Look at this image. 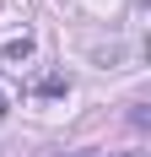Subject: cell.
Returning <instances> with one entry per match:
<instances>
[{"label": "cell", "mask_w": 151, "mask_h": 157, "mask_svg": "<svg viewBox=\"0 0 151 157\" xmlns=\"http://www.w3.org/2000/svg\"><path fill=\"white\" fill-rule=\"evenodd\" d=\"M32 60V38L22 33V38H11V44L0 49V65H11V71H22V65Z\"/></svg>", "instance_id": "obj_1"}, {"label": "cell", "mask_w": 151, "mask_h": 157, "mask_svg": "<svg viewBox=\"0 0 151 157\" xmlns=\"http://www.w3.org/2000/svg\"><path fill=\"white\" fill-rule=\"evenodd\" d=\"M32 92H38V98H65V92H70V76H65V71H49V76H38Z\"/></svg>", "instance_id": "obj_2"}, {"label": "cell", "mask_w": 151, "mask_h": 157, "mask_svg": "<svg viewBox=\"0 0 151 157\" xmlns=\"http://www.w3.org/2000/svg\"><path fill=\"white\" fill-rule=\"evenodd\" d=\"M54 157H108V152H97V146H81V152H54ZM130 157H146V152H130Z\"/></svg>", "instance_id": "obj_3"}, {"label": "cell", "mask_w": 151, "mask_h": 157, "mask_svg": "<svg viewBox=\"0 0 151 157\" xmlns=\"http://www.w3.org/2000/svg\"><path fill=\"white\" fill-rule=\"evenodd\" d=\"M6 114H11V98H6V92H0V119H6Z\"/></svg>", "instance_id": "obj_4"}]
</instances>
